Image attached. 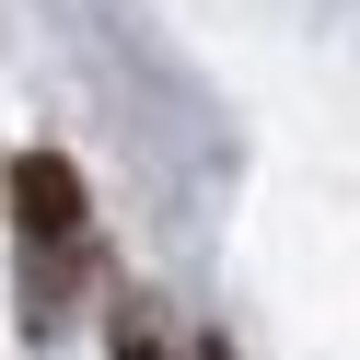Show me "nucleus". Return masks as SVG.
I'll use <instances>...</instances> for the list:
<instances>
[{"label":"nucleus","mask_w":360,"mask_h":360,"mask_svg":"<svg viewBox=\"0 0 360 360\" xmlns=\"http://www.w3.org/2000/svg\"><path fill=\"white\" fill-rule=\"evenodd\" d=\"M12 233H24V326H58L82 290V256H94V198L58 151L12 163Z\"/></svg>","instance_id":"nucleus-1"},{"label":"nucleus","mask_w":360,"mask_h":360,"mask_svg":"<svg viewBox=\"0 0 360 360\" xmlns=\"http://www.w3.org/2000/svg\"><path fill=\"white\" fill-rule=\"evenodd\" d=\"M117 360H174V349H163V337L140 326V314H117Z\"/></svg>","instance_id":"nucleus-2"},{"label":"nucleus","mask_w":360,"mask_h":360,"mask_svg":"<svg viewBox=\"0 0 360 360\" xmlns=\"http://www.w3.org/2000/svg\"><path fill=\"white\" fill-rule=\"evenodd\" d=\"M210 360H221V349H210Z\"/></svg>","instance_id":"nucleus-3"}]
</instances>
